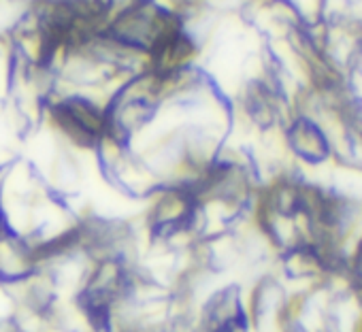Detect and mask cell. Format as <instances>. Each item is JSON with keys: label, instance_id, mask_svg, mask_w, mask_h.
<instances>
[{"label": "cell", "instance_id": "2", "mask_svg": "<svg viewBox=\"0 0 362 332\" xmlns=\"http://www.w3.org/2000/svg\"><path fill=\"white\" fill-rule=\"evenodd\" d=\"M5 232H11L7 228V220H5V211H3V166H0V237Z\"/></svg>", "mask_w": 362, "mask_h": 332}, {"label": "cell", "instance_id": "1", "mask_svg": "<svg viewBox=\"0 0 362 332\" xmlns=\"http://www.w3.org/2000/svg\"><path fill=\"white\" fill-rule=\"evenodd\" d=\"M286 149L290 158L307 166H322L330 160V147L315 121L309 117L292 113V117L281 128Z\"/></svg>", "mask_w": 362, "mask_h": 332}]
</instances>
